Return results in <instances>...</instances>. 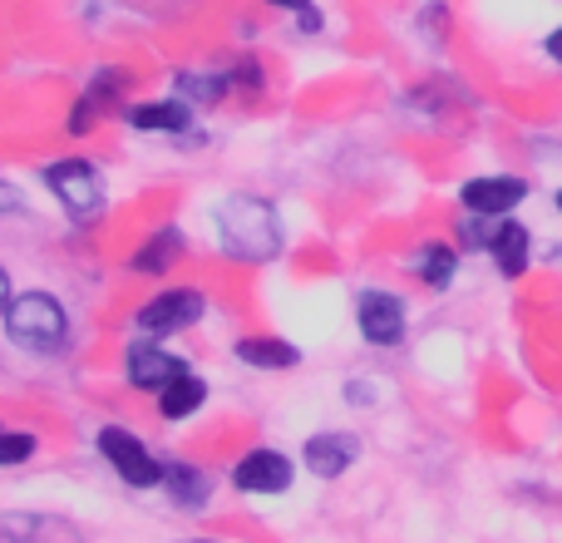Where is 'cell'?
<instances>
[{"instance_id": "obj_1", "label": "cell", "mask_w": 562, "mask_h": 543, "mask_svg": "<svg viewBox=\"0 0 562 543\" xmlns=\"http://www.w3.org/2000/svg\"><path fill=\"white\" fill-rule=\"evenodd\" d=\"M217 237H223V253L237 263H272L281 253V218L267 198L233 193L217 208Z\"/></svg>"}, {"instance_id": "obj_2", "label": "cell", "mask_w": 562, "mask_h": 543, "mask_svg": "<svg viewBox=\"0 0 562 543\" xmlns=\"http://www.w3.org/2000/svg\"><path fill=\"white\" fill-rule=\"evenodd\" d=\"M5 336L15 341L20 351L49 356V351H59L69 336V311L59 307V297H49V291H20L5 311Z\"/></svg>"}, {"instance_id": "obj_3", "label": "cell", "mask_w": 562, "mask_h": 543, "mask_svg": "<svg viewBox=\"0 0 562 543\" xmlns=\"http://www.w3.org/2000/svg\"><path fill=\"white\" fill-rule=\"evenodd\" d=\"M45 188L59 198V208L69 213V223H99L104 218V178H99V168L89 164V158H55V164L45 168Z\"/></svg>"}, {"instance_id": "obj_4", "label": "cell", "mask_w": 562, "mask_h": 543, "mask_svg": "<svg viewBox=\"0 0 562 543\" xmlns=\"http://www.w3.org/2000/svg\"><path fill=\"white\" fill-rule=\"evenodd\" d=\"M99 455L119 469V479H124V485H134V489H158V485H164V459H158L154 450L134 435V430L104 425V430H99Z\"/></svg>"}, {"instance_id": "obj_5", "label": "cell", "mask_w": 562, "mask_h": 543, "mask_svg": "<svg viewBox=\"0 0 562 543\" xmlns=\"http://www.w3.org/2000/svg\"><path fill=\"white\" fill-rule=\"evenodd\" d=\"M203 311H207V297L203 291H193V287H168V291H158V297H148L144 307H138V317H134V326L144 331V336H178V331H188L193 321H203Z\"/></svg>"}, {"instance_id": "obj_6", "label": "cell", "mask_w": 562, "mask_h": 543, "mask_svg": "<svg viewBox=\"0 0 562 543\" xmlns=\"http://www.w3.org/2000/svg\"><path fill=\"white\" fill-rule=\"evenodd\" d=\"M356 326H360V336H366V346H380V351L400 346V341L409 336L405 301L385 287H366L356 297Z\"/></svg>"}, {"instance_id": "obj_7", "label": "cell", "mask_w": 562, "mask_h": 543, "mask_svg": "<svg viewBox=\"0 0 562 543\" xmlns=\"http://www.w3.org/2000/svg\"><path fill=\"white\" fill-rule=\"evenodd\" d=\"M128 85H134V75H128L124 65H104L94 69V79L85 85V95L75 99V109H69V134H89V129L99 124L104 114H114L119 99L128 95Z\"/></svg>"}, {"instance_id": "obj_8", "label": "cell", "mask_w": 562, "mask_h": 543, "mask_svg": "<svg viewBox=\"0 0 562 543\" xmlns=\"http://www.w3.org/2000/svg\"><path fill=\"white\" fill-rule=\"evenodd\" d=\"M183 370H188V361L173 356V351H168L158 336H138L134 346L124 351V376H128V386H134V390H148V396H158L164 386H173Z\"/></svg>"}, {"instance_id": "obj_9", "label": "cell", "mask_w": 562, "mask_h": 543, "mask_svg": "<svg viewBox=\"0 0 562 543\" xmlns=\"http://www.w3.org/2000/svg\"><path fill=\"white\" fill-rule=\"evenodd\" d=\"M524 198H528V178H518V174H484L459 188V203L474 218H514V208Z\"/></svg>"}, {"instance_id": "obj_10", "label": "cell", "mask_w": 562, "mask_h": 543, "mask_svg": "<svg viewBox=\"0 0 562 543\" xmlns=\"http://www.w3.org/2000/svg\"><path fill=\"white\" fill-rule=\"evenodd\" d=\"M233 485L243 489V495H286V489L296 485V465H291V455H281L272 445L247 450L233 465Z\"/></svg>"}, {"instance_id": "obj_11", "label": "cell", "mask_w": 562, "mask_h": 543, "mask_svg": "<svg viewBox=\"0 0 562 543\" xmlns=\"http://www.w3.org/2000/svg\"><path fill=\"white\" fill-rule=\"evenodd\" d=\"M301 459H306V469L316 479H340L360 459V440L346 435V430H321V435H311L301 445Z\"/></svg>"}, {"instance_id": "obj_12", "label": "cell", "mask_w": 562, "mask_h": 543, "mask_svg": "<svg viewBox=\"0 0 562 543\" xmlns=\"http://www.w3.org/2000/svg\"><path fill=\"white\" fill-rule=\"evenodd\" d=\"M488 257H494L498 277H524L528 263H533V233H528L524 223H514V218H498V228L488 233Z\"/></svg>"}, {"instance_id": "obj_13", "label": "cell", "mask_w": 562, "mask_h": 543, "mask_svg": "<svg viewBox=\"0 0 562 543\" xmlns=\"http://www.w3.org/2000/svg\"><path fill=\"white\" fill-rule=\"evenodd\" d=\"M128 129L183 138V134H193V104H188V99H148V104L128 109Z\"/></svg>"}, {"instance_id": "obj_14", "label": "cell", "mask_w": 562, "mask_h": 543, "mask_svg": "<svg viewBox=\"0 0 562 543\" xmlns=\"http://www.w3.org/2000/svg\"><path fill=\"white\" fill-rule=\"evenodd\" d=\"M158 489H164L178 509H203L207 499H213V479H207V469L183 465V459H164V485Z\"/></svg>"}, {"instance_id": "obj_15", "label": "cell", "mask_w": 562, "mask_h": 543, "mask_svg": "<svg viewBox=\"0 0 562 543\" xmlns=\"http://www.w3.org/2000/svg\"><path fill=\"white\" fill-rule=\"evenodd\" d=\"M203 406H207V380L198 376V370H183L173 386L158 390V415L173 420V425L178 420H193Z\"/></svg>"}, {"instance_id": "obj_16", "label": "cell", "mask_w": 562, "mask_h": 543, "mask_svg": "<svg viewBox=\"0 0 562 543\" xmlns=\"http://www.w3.org/2000/svg\"><path fill=\"white\" fill-rule=\"evenodd\" d=\"M237 361H247L252 370H296L301 366V351L281 336H243L233 346Z\"/></svg>"}, {"instance_id": "obj_17", "label": "cell", "mask_w": 562, "mask_h": 543, "mask_svg": "<svg viewBox=\"0 0 562 543\" xmlns=\"http://www.w3.org/2000/svg\"><path fill=\"white\" fill-rule=\"evenodd\" d=\"M183 253H188L183 228H158V233L134 253V263H128V267L144 272V277H164V272L178 267V257H183Z\"/></svg>"}, {"instance_id": "obj_18", "label": "cell", "mask_w": 562, "mask_h": 543, "mask_svg": "<svg viewBox=\"0 0 562 543\" xmlns=\"http://www.w3.org/2000/svg\"><path fill=\"white\" fill-rule=\"evenodd\" d=\"M409 267H415V277L425 281L429 291H449L459 277V253L449 243H419V253L409 257Z\"/></svg>"}, {"instance_id": "obj_19", "label": "cell", "mask_w": 562, "mask_h": 543, "mask_svg": "<svg viewBox=\"0 0 562 543\" xmlns=\"http://www.w3.org/2000/svg\"><path fill=\"white\" fill-rule=\"evenodd\" d=\"M178 99H188V104H217V99H227V89H233V75H213V69H178Z\"/></svg>"}, {"instance_id": "obj_20", "label": "cell", "mask_w": 562, "mask_h": 543, "mask_svg": "<svg viewBox=\"0 0 562 543\" xmlns=\"http://www.w3.org/2000/svg\"><path fill=\"white\" fill-rule=\"evenodd\" d=\"M40 440L30 435V430H15V425H0V469L10 465H25V459H35Z\"/></svg>"}, {"instance_id": "obj_21", "label": "cell", "mask_w": 562, "mask_h": 543, "mask_svg": "<svg viewBox=\"0 0 562 543\" xmlns=\"http://www.w3.org/2000/svg\"><path fill=\"white\" fill-rule=\"evenodd\" d=\"M346 400L350 406H375V386L370 380H346Z\"/></svg>"}, {"instance_id": "obj_22", "label": "cell", "mask_w": 562, "mask_h": 543, "mask_svg": "<svg viewBox=\"0 0 562 543\" xmlns=\"http://www.w3.org/2000/svg\"><path fill=\"white\" fill-rule=\"evenodd\" d=\"M10 213H25V198H20V188L0 184V218H10Z\"/></svg>"}, {"instance_id": "obj_23", "label": "cell", "mask_w": 562, "mask_h": 543, "mask_svg": "<svg viewBox=\"0 0 562 543\" xmlns=\"http://www.w3.org/2000/svg\"><path fill=\"white\" fill-rule=\"evenodd\" d=\"M296 25H301V35H316V30H321V10L316 5L296 10Z\"/></svg>"}, {"instance_id": "obj_24", "label": "cell", "mask_w": 562, "mask_h": 543, "mask_svg": "<svg viewBox=\"0 0 562 543\" xmlns=\"http://www.w3.org/2000/svg\"><path fill=\"white\" fill-rule=\"evenodd\" d=\"M10 301H15V297H10V272H5V267H0V321H5Z\"/></svg>"}, {"instance_id": "obj_25", "label": "cell", "mask_w": 562, "mask_h": 543, "mask_svg": "<svg viewBox=\"0 0 562 543\" xmlns=\"http://www.w3.org/2000/svg\"><path fill=\"white\" fill-rule=\"evenodd\" d=\"M543 45H548V55H553V65H562V25L553 30V35H548L543 40Z\"/></svg>"}, {"instance_id": "obj_26", "label": "cell", "mask_w": 562, "mask_h": 543, "mask_svg": "<svg viewBox=\"0 0 562 543\" xmlns=\"http://www.w3.org/2000/svg\"><path fill=\"white\" fill-rule=\"evenodd\" d=\"M267 5H281V10H306L311 0H267Z\"/></svg>"}, {"instance_id": "obj_27", "label": "cell", "mask_w": 562, "mask_h": 543, "mask_svg": "<svg viewBox=\"0 0 562 543\" xmlns=\"http://www.w3.org/2000/svg\"><path fill=\"white\" fill-rule=\"evenodd\" d=\"M188 543H217V539H188Z\"/></svg>"}, {"instance_id": "obj_28", "label": "cell", "mask_w": 562, "mask_h": 543, "mask_svg": "<svg viewBox=\"0 0 562 543\" xmlns=\"http://www.w3.org/2000/svg\"><path fill=\"white\" fill-rule=\"evenodd\" d=\"M558 213H562V188H558Z\"/></svg>"}]
</instances>
